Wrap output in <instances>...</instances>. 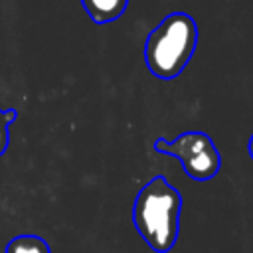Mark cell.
Listing matches in <instances>:
<instances>
[{
    "instance_id": "1",
    "label": "cell",
    "mask_w": 253,
    "mask_h": 253,
    "mask_svg": "<svg viewBox=\"0 0 253 253\" xmlns=\"http://www.w3.org/2000/svg\"><path fill=\"white\" fill-rule=\"evenodd\" d=\"M182 194L156 176L140 188L132 206V221L138 235L156 253H168L180 233Z\"/></svg>"
},
{
    "instance_id": "2",
    "label": "cell",
    "mask_w": 253,
    "mask_h": 253,
    "mask_svg": "<svg viewBox=\"0 0 253 253\" xmlns=\"http://www.w3.org/2000/svg\"><path fill=\"white\" fill-rule=\"evenodd\" d=\"M198 45V24L186 12L168 14L144 42V61L158 79H174L190 63Z\"/></svg>"
},
{
    "instance_id": "3",
    "label": "cell",
    "mask_w": 253,
    "mask_h": 253,
    "mask_svg": "<svg viewBox=\"0 0 253 253\" xmlns=\"http://www.w3.org/2000/svg\"><path fill=\"white\" fill-rule=\"evenodd\" d=\"M154 150L178 158L184 172L198 182L211 180L221 166V156L213 140L210 138V134L200 130L182 132L174 140L158 138L154 140Z\"/></svg>"
},
{
    "instance_id": "4",
    "label": "cell",
    "mask_w": 253,
    "mask_h": 253,
    "mask_svg": "<svg viewBox=\"0 0 253 253\" xmlns=\"http://www.w3.org/2000/svg\"><path fill=\"white\" fill-rule=\"evenodd\" d=\"M81 4L95 24H109L125 14L128 0H81Z\"/></svg>"
},
{
    "instance_id": "5",
    "label": "cell",
    "mask_w": 253,
    "mask_h": 253,
    "mask_svg": "<svg viewBox=\"0 0 253 253\" xmlns=\"http://www.w3.org/2000/svg\"><path fill=\"white\" fill-rule=\"evenodd\" d=\"M4 253H51L47 241L40 235H16L4 247Z\"/></svg>"
},
{
    "instance_id": "6",
    "label": "cell",
    "mask_w": 253,
    "mask_h": 253,
    "mask_svg": "<svg viewBox=\"0 0 253 253\" xmlns=\"http://www.w3.org/2000/svg\"><path fill=\"white\" fill-rule=\"evenodd\" d=\"M18 111L16 109H0V156L6 152L10 144V125L16 123Z\"/></svg>"
},
{
    "instance_id": "7",
    "label": "cell",
    "mask_w": 253,
    "mask_h": 253,
    "mask_svg": "<svg viewBox=\"0 0 253 253\" xmlns=\"http://www.w3.org/2000/svg\"><path fill=\"white\" fill-rule=\"evenodd\" d=\"M247 152H249V156L253 158V134H251V138H249V142H247Z\"/></svg>"
}]
</instances>
